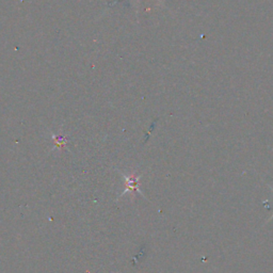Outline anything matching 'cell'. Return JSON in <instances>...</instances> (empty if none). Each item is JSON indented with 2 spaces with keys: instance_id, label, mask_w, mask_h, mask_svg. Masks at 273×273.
I'll use <instances>...</instances> for the list:
<instances>
[{
  "instance_id": "6da1fadb",
  "label": "cell",
  "mask_w": 273,
  "mask_h": 273,
  "mask_svg": "<svg viewBox=\"0 0 273 273\" xmlns=\"http://www.w3.org/2000/svg\"><path fill=\"white\" fill-rule=\"evenodd\" d=\"M139 178H140L139 176H135L134 174H132L130 176L124 175V179H125V183H126V189L124 190L123 194L128 192V191H138L139 193L142 194L143 197H145L139 188Z\"/></svg>"
},
{
  "instance_id": "7a4b0ae2",
  "label": "cell",
  "mask_w": 273,
  "mask_h": 273,
  "mask_svg": "<svg viewBox=\"0 0 273 273\" xmlns=\"http://www.w3.org/2000/svg\"><path fill=\"white\" fill-rule=\"evenodd\" d=\"M271 219H273V215H272V216L269 218V220H271Z\"/></svg>"
},
{
  "instance_id": "3957f363",
  "label": "cell",
  "mask_w": 273,
  "mask_h": 273,
  "mask_svg": "<svg viewBox=\"0 0 273 273\" xmlns=\"http://www.w3.org/2000/svg\"><path fill=\"white\" fill-rule=\"evenodd\" d=\"M138 2H139V0H138Z\"/></svg>"
}]
</instances>
